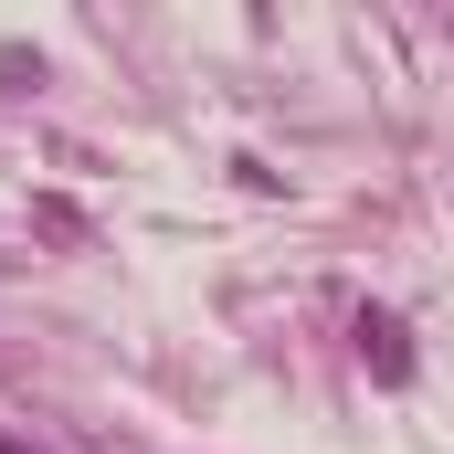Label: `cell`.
Returning <instances> with one entry per match:
<instances>
[{"label": "cell", "mask_w": 454, "mask_h": 454, "mask_svg": "<svg viewBox=\"0 0 454 454\" xmlns=\"http://www.w3.org/2000/svg\"><path fill=\"white\" fill-rule=\"evenodd\" d=\"M359 348L380 359V380H402V370H412V359H402V328H391V317H359Z\"/></svg>", "instance_id": "1"}, {"label": "cell", "mask_w": 454, "mask_h": 454, "mask_svg": "<svg viewBox=\"0 0 454 454\" xmlns=\"http://www.w3.org/2000/svg\"><path fill=\"white\" fill-rule=\"evenodd\" d=\"M0 454H43V444H32V434H11V423H0Z\"/></svg>", "instance_id": "2"}]
</instances>
